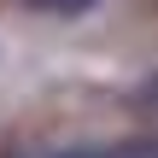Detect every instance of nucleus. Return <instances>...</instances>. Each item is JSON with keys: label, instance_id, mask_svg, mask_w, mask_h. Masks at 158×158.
I'll return each mask as SVG.
<instances>
[{"label": "nucleus", "instance_id": "1", "mask_svg": "<svg viewBox=\"0 0 158 158\" xmlns=\"http://www.w3.org/2000/svg\"><path fill=\"white\" fill-rule=\"evenodd\" d=\"M12 158H158V141H76V147H23Z\"/></svg>", "mask_w": 158, "mask_h": 158}, {"label": "nucleus", "instance_id": "2", "mask_svg": "<svg viewBox=\"0 0 158 158\" xmlns=\"http://www.w3.org/2000/svg\"><path fill=\"white\" fill-rule=\"evenodd\" d=\"M18 6H29V12H41V18H82V12H94L100 0H18Z\"/></svg>", "mask_w": 158, "mask_h": 158}]
</instances>
